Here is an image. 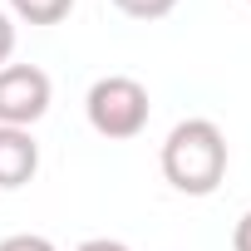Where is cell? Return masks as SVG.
<instances>
[{"label":"cell","mask_w":251,"mask_h":251,"mask_svg":"<svg viewBox=\"0 0 251 251\" xmlns=\"http://www.w3.org/2000/svg\"><path fill=\"white\" fill-rule=\"evenodd\" d=\"M163 177L187 197H212L226 177V133L212 118H182L163 143Z\"/></svg>","instance_id":"1"},{"label":"cell","mask_w":251,"mask_h":251,"mask_svg":"<svg viewBox=\"0 0 251 251\" xmlns=\"http://www.w3.org/2000/svg\"><path fill=\"white\" fill-rule=\"evenodd\" d=\"M84 113H89V128L99 138H138L148 128V113H153V99L148 89L133 79V74H103L89 84V99H84Z\"/></svg>","instance_id":"2"},{"label":"cell","mask_w":251,"mask_h":251,"mask_svg":"<svg viewBox=\"0 0 251 251\" xmlns=\"http://www.w3.org/2000/svg\"><path fill=\"white\" fill-rule=\"evenodd\" d=\"M54 84L35 64H5L0 69V123L5 128H35L50 113Z\"/></svg>","instance_id":"3"},{"label":"cell","mask_w":251,"mask_h":251,"mask_svg":"<svg viewBox=\"0 0 251 251\" xmlns=\"http://www.w3.org/2000/svg\"><path fill=\"white\" fill-rule=\"evenodd\" d=\"M40 173V143L30 128H5L0 123V187H25Z\"/></svg>","instance_id":"4"},{"label":"cell","mask_w":251,"mask_h":251,"mask_svg":"<svg viewBox=\"0 0 251 251\" xmlns=\"http://www.w3.org/2000/svg\"><path fill=\"white\" fill-rule=\"evenodd\" d=\"M74 10V0H10V15L25 25H59Z\"/></svg>","instance_id":"5"},{"label":"cell","mask_w":251,"mask_h":251,"mask_svg":"<svg viewBox=\"0 0 251 251\" xmlns=\"http://www.w3.org/2000/svg\"><path fill=\"white\" fill-rule=\"evenodd\" d=\"M113 5L123 15H133V20H163V15L177 10V0H113Z\"/></svg>","instance_id":"6"},{"label":"cell","mask_w":251,"mask_h":251,"mask_svg":"<svg viewBox=\"0 0 251 251\" xmlns=\"http://www.w3.org/2000/svg\"><path fill=\"white\" fill-rule=\"evenodd\" d=\"M0 251H59V246L50 236H40V231H15V236L0 241Z\"/></svg>","instance_id":"7"},{"label":"cell","mask_w":251,"mask_h":251,"mask_svg":"<svg viewBox=\"0 0 251 251\" xmlns=\"http://www.w3.org/2000/svg\"><path fill=\"white\" fill-rule=\"evenodd\" d=\"M10 54H15V25H10V15H0V69L10 64Z\"/></svg>","instance_id":"8"},{"label":"cell","mask_w":251,"mask_h":251,"mask_svg":"<svg viewBox=\"0 0 251 251\" xmlns=\"http://www.w3.org/2000/svg\"><path fill=\"white\" fill-rule=\"evenodd\" d=\"M231 251H251V212H241V222L231 226Z\"/></svg>","instance_id":"9"},{"label":"cell","mask_w":251,"mask_h":251,"mask_svg":"<svg viewBox=\"0 0 251 251\" xmlns=\"http://www.w3.org/2000/svg\"><path fill=\"white\" fill-rule=\"evenodd\" d=\"M74 251H128L123 241H113V236H89V241H79Z\"/></svg>","instance_id":"10"},{"label":"cell","mask_w":251,"mask_h":251,"mask_svg":"<svg viewBox=\"0 0 251 251\" xmlns=\"http://www.w3.org/2000/svg\"><path fill=\"white\" fill-rule=\"evenodd\" d=\"M246 5H251V0H246Z\"/></svg>","instance_id":"11"}]
</instances>
